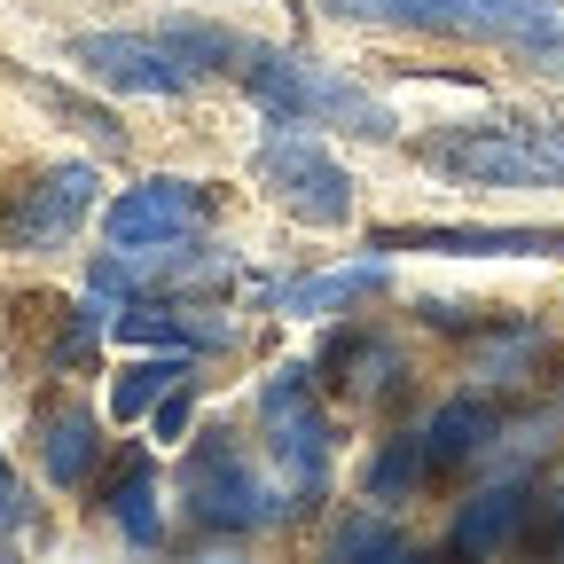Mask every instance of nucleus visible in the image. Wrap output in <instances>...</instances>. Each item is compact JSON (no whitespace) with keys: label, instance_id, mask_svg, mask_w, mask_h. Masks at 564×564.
I'll return each mask as SVG.
<instances>
[{"label":"nucleus","instance_id":"obj_1","mask_svg":"<svg viewBox=\"0 0 564 564\" xmlns=\"http://www.w3.org/2000/svg\"><path fill=\"white\" fill-rule=\"evenodd\" d=\"M322 9L352 24L502 40V47H525L541 70H564V0H322Z\"/></svg>","mask_w":564,"mask_h":564},{"label":"nucleus","instance_id":"obj_2","mask_svg":"<svg viewBox=\"0 0 564 564\" xmlns=\"http://www.w3.org/2000/svg\"><path fill=\"white\" fill-rule=\"evenodd\" d=\"M87 79L126 87V95H188L212 63H236V40L212 24H173V32H79L70 40Z\"/></svg>","mask_w":564,"mask_h":564},{"label":"nucleus","instance_id":"obj_3","mask_svg":"<svg viewBox=\"0 0 564 564\" xmlns=\"http://www.w3.org/2000/svg\"><path fill=\"white\" fill-rule=\"evenodd\" d=\"M236 70L243 87L274 110V118H299V126H337V133H361V141H392V110L377 95H361L352 79H337L329 63H306L291 47H251L236 40Z\"/></svg>","mask_w":564,"mask_h":564},{"label":"nucleus","instance_id":"obj_4","mask_svg":"<svg viewBox=\"0 0 564 564\" xmlns=\"http://www.w3.org/2000/svg\"><path fill=\"white\" fill-rule=\"evenodd\" d=\"M423 165L470 188H556L564 181V126L556 118H494L423 141Z\"/></svg>","mask_w":564,"mask_h":564},{"label":"nucleus","instance_id":"obj_5","mask_svg":"<svg viewBox=\"0 0 564 564\" xmlns=\"http://www.w3.org/2000/svg\"><path fill=\"white\" fill-rule=\"evenodd\" d=\"M259 173H267V188L291 204L306 228H345V220H352V181H345V165L322 150L299 118H274V126H267Z\"/></svg>","mask_w":564,"mask_h":564},{"label":"nucleus","instance_id":"obj_6","mask_svg":"<svg viewBox=\"0 0 564 564\" xmlns=\"http://www.w3.org/2000/svg\"><path fill=\"white\" fill-rule=\"evenodd\" d=\"M306 377H314L306 361L274 369V377L259 384V423H267V447H274L282 478L314 494V486L329 478V415L314 408V384H306Z\"/></svg>","mask_w":564,"mask_h":564},{"label":"nucleus","instance_id":"obj_7","mask_svg":"<svg viewBox=\"0 0 564 564\" xmlns=\"http://www.w3.org/2000/svg\"><path fill=\"white\" fill-rule=\"evenodd\" d=\"M181 494H188V510H196L204 525H228V533H251V525H274V518H282V502L251 478V463H243L236 447H220V440H204V447L188 455Z\"/></svg>","mask_w":564,"mask_h":564},{"label":"nucleus","instance_id":"obj_8","mask_svg":"<svg viewBox=\"0 0 564 564\" xmlns=\"http://www.w3.org/2000/svg\"><path fill=\"white\" fill-rule=\"evenodd\" d=\"M87 204H95V165H55L40 173L17 212H9V251H55L70 228L87 220Z\"/></svg>","mask_w":564,"mask_h":564},{"label":"nucleus","instance_id":"obj_9","mask_svg":"<svg viewBox=\"0 0 564 564\" xmlns=\"http://www.w3.org/2000/svg\"><path fill=\"white\" fill-rule=\"evenodd\" d=\"M196 220H204L196 181H141V188H126V196L110 204V243H118V251H165V243H181Z\"/></svg>","mask_w":564,"mask_h":564},{"label":"nucleus","instance_id":"obj_10","mask_svg":"<svg viewBox=\"0 0 564 564\" xmlns=\"http://www.w3.org/2000/svg\"><path fill=\"white\" fill-rule=\"evenodd\" d=\"M377 251H463V259H549V228H377Z\"/></svg>","mask_w":564,"mask_h":564},{"label":"nucleus","instance_id":"obj_11","mask_svg":"<svg viewBox=\"0 0 564 564\" xmlns=\"http://www.w3.org/2000/svg\"><path fill=\"white\" fill-rule=\"evenodd\" d=\"M95 415L87 408H55V415H40V470H47V486H79L87 470H95Z\"/></svg>","mask_w":564,"mask_h":564},{"label":"nucleus","instance_id":"obj_12","mask_svg":"<svg viewBox=\"0 0 564 564\" xmlns=\"http://www.w3.org/2000/svg\"><path fill=\"white\" fill-rule=\"evenodd\" d=\"M118 337H133V345L212 352V345H236V322H196V314H173V306H118Z\"/></svg>","mask_w":564,"mask_h":564},{"label":"nucleus","instance_id":"obj_13","mask_svg":"<svg viewBox=\"0 0 564 564\" xmlns=\"http://www.w3.org/2000/svg\"><path fill=\"white\" fill-rule=\"evenodd\" d=\"M525 525V486H494V494H478V502H463V518H455V549L463 556H486V549H510V533Z\"/></svg>","mask_w":564,"mask_h":564},{"label":"nucleus","instance_id":"obj_14","mask_svg":"<svg viewBox=\"0 0 564 564\" xmlns=\"http://www.w3.org/2000/svg\"><path fill=\"white\" fill-rule=\"evenodd\" d=\"M384 282V259H361V267H337V274H306V282H282V291H267V306L282 314H329L345 299H361Z\"/></svg>","mask_w":564,"mask_h":564},{"label":"nucleus","instance_id":"obj_15","mask_svg":"<svg viewBox=\"0 0 564 564\" xmlns=\"http://www.w3.org/2000/svg\"><path fill=\"white\" fill-rule=\"evenodd\" d=\"M423 440H432V447H423L432 463H463L470 447L494 440V415H486V400H447V408L432 415V432H423Z\"/></svg>","mask_w":564,"mask_h":564},{"label":"nucleus","instance_id":"obj_16","mask_svg":"<svg viewBox=\"0 0 564 564\" xmlns=\"http://www.w3.org/2000/svg\"><path fill=\"white\" fill-rule=\"evenodd\" d=\"M110 518L126 525V541H133V549H158L165 518H158V478H150V463H133V470L118 478V494H110Z\"/></svg>","mask_w":564,"mask_h":564},{"label":"nucleus","instance_id":"obj_17","mask_svg":"<svg viewBox=\"0 0 564 564\" xmlns=\"http://www.w3.org/2000/svg\"><path fill=\"white\" fill-rule=\"evenodd\" d=\"M173 384H188V361H181V352H173V361H133V369H118L110 415H141L150 400H165Z\"/></svg>","mask_w":564,"mask_h":564},{"label":"nucleus","instance_id":"obj_18","mask_svg":"<svg viewBox=\"0 0 564 564\" xmlns=\"http://www.w3.org/2000/svg\"><path fill=\"white\" fill-rule=\"evenodd\" d=\"M329 549H337V556H400V549H408V541H400V533H392V525H377V518H345V525H337V541H329Z\"/></svg>","mask_w":564,"mask_h":564},{"label":"nucleus","instance_id":"obj_19","mask_svg":"<svg viewBox=\"0 0 564 564\" xmlns=\"http://www.w3.org/2000/svg\"><path fill=\"white\" fill-rule=\"evenodd\" d=\"M415 463H423V440H400V447H392V455H384V463L369 470V486H377L384 502H392V494H400V486L415 478Z\"/></svg>","mask_w":564,"mask_h":564},{"label":"nucleus","instance_id":"obj_20","mask_svg":"<svg viewBox=\"0 0 564 564\" xmlns=\"http://www.w3.org/2000/svg\"><path fill=\"white\" fill-rule=\"evenodd\" d=\"M158 432H165V440H181V432H188V384H173V392H165V408H158Z\"/></svg>","mask_w":564,"mask_h":564},{"label":"nucleus","instance_id":"obj_21","mask_svg":"<svg viewBox=\"0 0 564 564\" xmlns=\"http://www.w3.org/2000/svg\"><path fill=\"white\" fill-rule=\"evenodd\" d=\"M9 518H17V486H9V478H0V525H9Z\"/></svg>","mask_w":564,"mask_h":564}]
</instances>
